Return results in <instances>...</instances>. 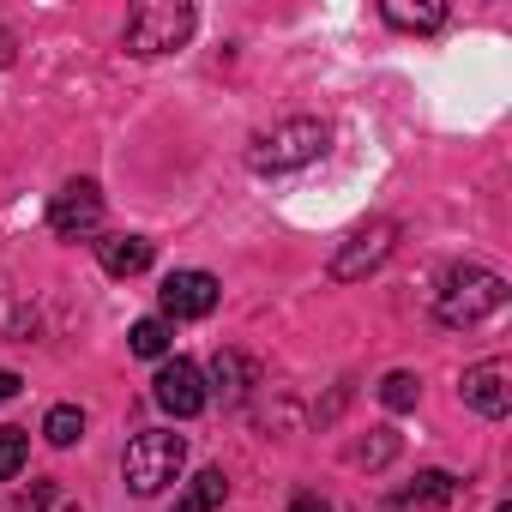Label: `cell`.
<instances>
[{"instance_id": "cell-19", "label": "cell", "mask_w": 512, "mask_h": 512, "mask_svg": "<svg viewBox=\"0 0 512 512\" xmlns=\"http://www.w3.org/2000/svg\"><path fill=\"white\" fill-rule=\"evenodd\" d=\"M350 458H356L362 470H380V464H392V458H398V434H392V428H374Z\"/></svg>"}, {"instance_id": "cell-18", "label": "cell", "mask_w": 512, "mask_h": 512, "mask_svg": "<svg viewBox=\"0 0 512 512\" xmlns=\"http://www.w3.org/2000/svg\"><path fill=\"white\" fill-rule=\"evenodd\" d=\"M133 356L163 362V356H169V320H139V326H133Z\"/></svg>"}, {"instance_id": "cell-14", "label": "cell", "mask_w": 512, "mask_h": 512, "mask_svg": "<svg viewBox=\"0 0 512 512\" xmlns=\"http://www.w3.org/2000/svg\"><path fill=\"white\" fill-rule=\"evenodd\" d=\"M223 500H229V476H223V470H199V476L181 488L175 512H217Z\"/></svg>"}, {"instance_id": "cell-20", "label": "cell", "mask_w": 512, "mask_h": 512, "mask_svg": "<svg viewBox=\"0 0 512 512\" xmlns=\"http://www.w3.org/2000/svg\"><path fill=\"white\" fill-rule=\"evenodd\" d=\"M49 500H55V482H31V488L19 494V512H43Z\"/></svg>"}, {"instance_id": "cell-21", "label": "cell", "mask_w": 512, "mask_h": 512, "mask_svg": "<svg viewBox=\"0 0 512 512\" xmlns=\"http://www.w3.org/2000/svg\"><path fill=\"white\" fill-rule=\"evenodd\" d=\"M19 386H25V380H19L13 368H0V404H7V398H19Z\"/></svg>"}, {"instance_id": "cell-7", "label": "cell", "mask_w": 512, "mask_h": 512, "mask_svg": "<svg viewBox=\"0 0 512 512\" xmlns=\"http://www.w3.org/2000/svg\"><path fill=\"white\" fill-rule=\"evenodd\" d=\"M157 404L169 410V416H199L205 410V374L187 362V356H169L163 368H157Z\"/></svg>"}, {"instance_id": "cell-10", "label": "cell", "mask_w": 512, "mask_h": 512, "mask_svg": "<svg viewBox=\"0 0 512 512\" xmlns=\"http://www.w3.org/2000/svg\"><path fill=\"white\" fill-rule=\"evenodd\" d=\"M97 260H103L109 278H139L151 266V241L145 235H103L97 241Z\"/></svg>"}, {"instance_id": "cell-6", "label": "cell", "mask_w": 512, "mask_h": 512, "mask_svg": "<svg viewBox=\"0 0 512 512\" xmlns=\"http://www.w3.org/2000/svg\"><path fill=\"white\" fill-rule=\"evenodd\" d=\"M49 229L61 241H97L103 229V187L97 181H67L49 205Z\"/></svg>"}, {"instance_id": "cell-5", "label": "cell", "mask_w": 512, "mask_h": 512, "mask_svg": "<svg viewBox=\"0 0 512 512\" xmlns=\"http://www.w3.org/2000/svg\"><path fill=\"white\" fill-rule=\"evenodd\" d=\"M392 247H398V223L392 217H368L362 229H350L332 253V284H362L368 272H380L392 260Z\"/></svg>"}, {"instance_id": "cell-16", "label": "cell", "mask_w": 512, "mask_h": 512, "mask_svg": "<svg viewBox=\"0 0 512 512\" xmlns=\"http://www.w3.org/2000/svg\"><path fill=\"white\" fill-rule=\"evenodd\" d=\"M43 434H49V446H73V440L85 434V410H79V404H55L49 422H43Z\"/></svg>"}, {"instance_id": "cell-1", "label": "cell", "mask_w": 512, "mask_h": 512, "mask_svg": "<svg viewBox=\"0 0 512 512\" xmlns=\"http://www.w3.org/2000/svg\"><path fill=\"white\" fill-rule=\"evenodd\" d=\"M500 308H506V278L488 272V266H452L440 278V290H434L440 326H476V320H488Z\"/></svg>"}, {"instance_id": "cell-22", "label": "cell", "mask_w": 512, "mask_h": 512, "mask_svg": "<svg viewBox=\"0 0 512 512\" xmlns=\"http://www.w3.org/2000/svg\"><path fill=\"white\" fill-rule=\"evenodd\" d=\"M290 512H332V506H326L320 494H296V500H290Z\"/></svg>"}, {"instance_id": "cell-15", "label": "cell", "mask_w": 512, "mask_h": 512, "mask_svg": "<svg viewBox=\"0 0 512 512\" xmlns=\"http://www.w3.org/2000/svg\"><path fill=\"white\" fill-rule=\"evenodd\" d=\"M416 398H422V380H416V374L392 368V374L380 380V404H386V410H416Z\"/></svg>"}, {"instance_id": "cell-23", "label": "cell", "mask_w": 512, "mask_h": 512, "mask_svg": "<svg viewBox=\"0 0 512 512\" xmlns=\"http://www.w3.org/2000/svg\"><path fill=\"white\" fill-rule=\"evenodd\" d=\"M13 49H19V43H13V31L0 25V67H13Z\"/></svg>"}, {"instance_id": "cell-12", "label": "cell", "mask_w": 512, "mask_h": 512, "mask_svg": "<svg viewBox=\"0 0 512 512\" xmlns=\"http://www.w3.org/2000/svg\"><path fill=\"white\" fill-rule=\"evenodd\" d=\"M386 25L392 31H440L446 25V7H440V0H416V7H410V0H386Z\"/></svg>"}, {"instance_id": "cell-9", "label": "cell", "mask_w": 512, "mask_h": 512, "mask_svg": "<svg viewBox=\"0 0 512 512\" xmlns=\"http://www.w3.org/2000/svg\"><path fill=\"white\" fill-rule=\"evenodd\" d=\"M217 278L211 272H175L163 284V320H205L217 308Z\"/></svg>"}, {"instance_id": "cell-8", "label": "cell", "mask_w": 512, "mask_h": 512, "mask_svg": "<svg viewBox=\"0 0 512 512\" xmlns=\"http://www.w3.org/2000/svg\"><path fill=\"white\" fill-rule=\"evenodd\" d=\"M464 404L476 410V416H488V422H500L506 410H512V368L494 356V362H476V368H464Z\"/></svg>"}, {"instance_id": "cell-4", "label": "cell", "mask_w": 512, "mask_h": 512, "mask_svg": "<svg viewBox=\"0 0 512 512\" xmlns=\"http://www.w3.org/2000/svg\"><path fill=\"white\" fill-rule=\"evenodd\" d=\"M181 464H187V446H181V434H169V428L133 434V446H127V458H121L133 494H163V488L181 476Z\"/></svg>"}, {"instance_id": "cell-2", "label": "cell", "mask_w": 512, "mask_h": 512, "mask_svg": "<svg viewBox=\"0 0 512 512\" xmlns=\"http://www.w3.org/2000/svg\"><path fill=\"white\" fill-rule=\"evenodd\" d=\"M326 121H314V115H296V121H284V127H272L266 139H253V151H247V163L260 169V175H284V169H302V163H320L326 157Z\"/></svg>"}, {"instance_id": "cell-13", "label": "cell", "mask_w": 512, "mask_h": 512, "mask_svg": "<svg viewBox=\"0 0 512 512\" xmlns=\"http://www.w3.org/2000/svg\"><path fill=\"white\" fill-rule=\"evenodd\" d=\"M452 494H458V476H452V470H422L392 506H398V512H404V506H446Z\"/></svg>"}, {"instance_id": "cell-24", "label": "cell", "mask_w": 512, "mask_h": 512, "mask_svg": "<svg viewBox=\"0 0 512 512\" xmlns=\"http://www.w3.org/2000/svg\"><path fill=\"white\" fill-rule=\"evenodd\" d=\"M67 512H79V506H67Z\"/></svg>"}, {"instance_id": "cell-3", "label": "cell", "mask_w": 512, "mask_h": 512, "mask_svg": "<svg viewBox=\"0 0 512 512\" xmlns=\"http://www.w3.org/2000/svg\"><path fill=\"white\" fill-rule=\"evenodd\" d=\"M199 13L187 0H145V7L127 13V55H169L193 37Z\"/></svg>"}, {"instance_id": "cell-17", "label": "cell", "mask_w": 512, "mask_h": 512, "mask_svg": "<svg viewBox=\"0 0 512 512\" xmlns=\"http://www.w3.org/2000/svg\"><path fill=\"white\" fill-rule=\"evenodd\" d=\"M31 458V434L25 428H0V482H13Z\"/></svg>"}, {"instance_id": "cell-11", "label": "cell", "mask_w": 512, "mask_h": 512, "mask_svg": "<svg viewBox=\"0 0 512 512\" xmlns=\"http://www.w3.org/2000/svg\"><path fill=\"white\" fill-rule=\"evenodd\" d=\"M211 380H217V398H223V404H241V398H247V386H260V368H253L241 350H217Z\"/></svg>"}]
</instances>
